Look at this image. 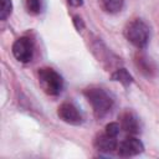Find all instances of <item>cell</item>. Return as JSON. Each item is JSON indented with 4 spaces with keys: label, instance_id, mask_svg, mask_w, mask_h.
Masks as SVG:
<instances>
[{
    "label": "cell",
    "instance_id": "15",
    "mask_svg": "<svg viewBox=\"0 0 159 159\" xmlns=\"http://www.w3.org/2000/svg\"><path fill=\"white\" fill-rule=\"evenodd\" d=\"M73 22H75V25H76V27H77V30H78V31H81V30L83 29V26H84V24H83L82 19H81V17H78V16H75V17H73Z\"/></svg>",
    "mask_w": 159,
    "mask_h": 159
},
{
    "label": "cell",
    "instance_id": "5",
    "mask_svg": "<svg viewBox=\"0 0 159 159\" xmlns=\"http://www.w3.org/2000/svg\"><path fill=\"white\" fill-rule=\"evenodd\" d=\"M57 116L67 124L71 125H80L83 122V116L80 109L71 102L62 103L57 109Z\"/></svg>",
    "mask_w": 159,
    "mask_h": 159
},
{
    "label": "cell",
    "instance_id": "2",
    "mask_svg": "<svg viewBox=\"0 0 159 159\" xmlns=\"http://www.w3.org/2000/svg\"><path fill=\"white\" fill-rule=\"evenodd\" d=\"M124 36L137 48H144L149 42L150 29L143 20L134 19L124 27Z\"/></svg>",
    "mask_w": 159,
    "mask_h": 159
},
{
    "label": "cell",
    "instance_id": "10",
    "mask_svg": "<svg viewBox=\"0 0 159 159\" xmlns=\"http://www.w3.org/2000/svg\"><path fill=\"white\" fill-rule=\"evenodd\" d=\"M112 80L116 82H119L124 87H128L133 83V77L132 75L125 70V68H118L112 73Z\"/></svg>",
    "mask_w": 159,
    "mask_h": 159
},
{
    "label": "cell",
    "instance_id": "1",
    "mask_svg": "<svg viewBox=\"0 0 159 159\" xmlns=\"http://www.w3.org/2000/svg\"><path fill=\"white\" fill-rule=\"evenodd\" d=\"M83 94L92 106L93 113L97 118H103L111 112L113 107V98L106 89L101 87H89L84 89Z\"/></svg>",
    "mask_w": 159,
    "mask_h": 159
},
{
    "label": "cell",
    "instance_id": "11",
    "mask_svg": "<svg viewBox=\"0 0 159 159\" xmlns=\"http://www.w3.org/2000/svg\"><path fill=\"white\" fill-rule=\"evenodd\" d=\"M102 4H103V7L106 9V11H108L111 14H116L122 10L124 0H102Z\"/></svg>",
    "mask_w": 159,
    "mask_h": 159
},
{
    "label": "cell",
    "instance_id": "7",
    "mask_svg": "<svg viewBox=\"0 0 159 159\" xmlns=\"http://www.w3.org/2000/svg\"><path fill=\"white\" fill-rule=\"evenodd\" d=\"M120 128L129 135H135L140 132V123L133 112H124L120 114Z\"/></svg>",
    "mask_w": 159,
    "mask_h": 159
},
{
    "label": "cell",
    "instance_id": "4",
    "mask_svg": "<svg viewBox=\"0 0 159 159\" xmlns=\"http://www.w3.org/2000/svg\"><path fill=\"white\" fill-rule=\"evenodd\" d=\"M12 55L14 57L22 62H30L32 56H34V42L30 37L22 36L15 40V42L12 43Z\"/></svg>",
    "mask_w": 159,
    "mask_h": 159
},
{
    "label": "cell",
    "instance_id": "6",
    "mask_svg": "<svg viewBox=\"0 0 159 159\" xmlns=\"http://www.w3.org/2000/svg\"><path fill=\"white\" fill-rule=\"evenodd\" d=\"M143 150H144L143 143L134 135L127 137L118 145V154L122 157H134L140 154Z\"/></svg>",
    "mask_w": 159,
    "mask_h": 159
},
{
    "label": "cell",
    "instance_id": "12",
    "mask_svg": "<svg viewBox=\"0 0 159 159\" xmlns=\"http://www.w3.org/2000/svg\"><path fill=\"white\" fill-rule=\"evenodd\" d=\"M12 12V1L11 0H1L0 7V20H6Z\"/></svg>",
    "mask_w": 159,
    "mask_h": 159
},
{
    "label": "cell",
    "instance_id": "9",
    "mask_svg": "<svg viewBox=\"0 0 159 159\" xmlns=\"http://www.w3.org/2000/svg\"><path fill=\"white\" fill-rule=\"evenodd\" d=\"M135 63H137V67L140 70L142 73H144L145 76H153L157 71L155 68V65L150 61V58L143 56V55H139L137 56V60H135Z\"/></svg>",
    "mask_w": 159,
    "mask_h": 159
},
{
    "label": "cell",
    "instance_id": "14",
    "mask_svg": "<svg viewBox=\"0 0 159 159\" xmlns=\"http://www.w3.org/2000/svg\"><path fill=\"white\" fill-rule=\"evenodd\" d=\"M119 129H120V125H119L118 123L111 122V123H108V124L106 125V132H104V133H107V134L111 135V137H116V138H117V135L119 134Z\"/></svg>",
    "mask_w": 159,
    "mask_h": 159
},
{
    "label": "cell",
    "instance_id": "8",
    "mask_svg": "<svg viewBox=\"0 0 159 159\" xmlns=\"http://www.w3.org/2000/svg\"><path fill=\"white\" fill-rule=\"evenodd\" d=\"M94 147L102 153H112L118 149V143L116 140V137H111L107 133H103L94 139Z\"/></svg>",
    "mask_w": 159,
    "mask_h": 159
},
{
    "label": "cell",
    "instance_id": "3",
    "mask_svg": "<svg viewBox=\"0 0 159 159\" xmlns=\"http://www.w3.org/2000/svg\"><path fill=\"white\" fill-rule=\"evenodd\" d=\"M39 83L42 89L50 96H58L63 89V78L53 68L42 67L37 72Z\"/></svg>",
    "mask_w": 159,
    "mask_h": 159
},
{
    "label": "cell",
    "instance_id": "13",
    "mask_svg": "<svg viewBox=\"0 0 159 159\" xmlns=\"http://www.w3.org/2000/svg\"><path fill=\"white\" fill-rule=\"evenodd\" d=\"M25 6L27 12L37 15L41 11V0H25Z\"/></svg>",
    "mask_w": 159,
    "mask_h": 159
},
{
    "label": "cell",
    "instance_id": "16",
    "mask_svg": "<svg viewBox=\"0 0 159 159\" xmlns=\"http://www.w3.org/2000/svg\"><path fill=\"white\" fill-rule=\"evenodd\" d=\"M67 2L71 5V6H75V7H78L83 4V0H67Z\"/></svg>",
    "mask_w": 159,
    "mask_h": 159
}]
</instances>
